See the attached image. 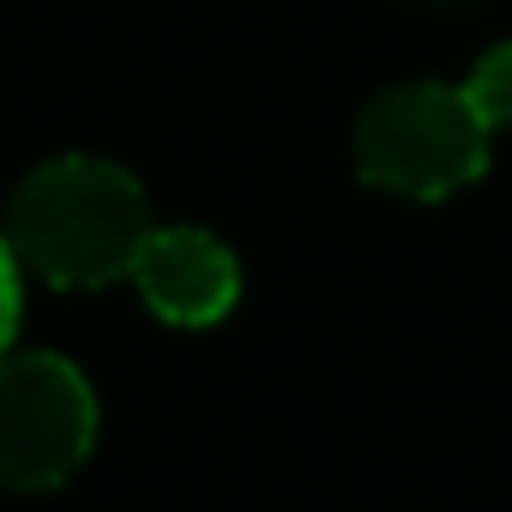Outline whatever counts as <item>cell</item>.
Returning a JSON list of instances; mask_svg holds the SVG:
<instances>
[{"mask_svg": "<svg viewBox=\"0 0 512 512\" xmlns=\"http://www.w3.org/2000/svg\"><path fill=\"white\" fill-rule=\"evenodd\" d=\"M145 187L109 157H49L13 193V253L55 290H103L133 272L151 235Z\"/></svg>", "mask_w": 512, "mask_h": 512, "instance_id": "obj_1", "label": "cell"}, {"mask_svg": "<svg viewBox=\"0 0 512 512\" xmlns=\"http://www.w3.org/2000/svg\"><path fill=\"white\" fill-rule=\"evenodd\" d=\"M356 169L398 199H446L488 169V127L458 85H398L356 121Z\"/></svg>", "mask_w": 512, "mask_h": 512, "instance_id": "obj_2", "label": "cell"}, {"mask_svg": "<svg viewBox=\"0 0 512 512\" xmlns=\"http://www.w3.org/2000/svg\"><path fill=\"white\" fill-rule=\"evenodd\" d=\"M97 446L91 380L55 350L0 356V488L49 494Z\"/></svg>", "mask_w": 512, "mask_h": 512, "instance_id": "obj_3", "label": "cell"}, {"mask_svg": "<svg viewBox=\"0 0 512 512\" xmlns=\"http://www.w3.org/2000/svg\"><path fill=\"white\" fill-rule=\"evenodd\" d=\"M127 278L145 296V308L169 326H211L241 296L235 253L205 229H151Z\"/></svg>", "mask_w": 512, "mask_h": 512, "instance_id": "obj_4", "label": "cell"}, {"mask_svg": "<svg viewBox=\"0 0 512 512\" xmlns=\"http://www.w3.org/2000/svg\"><path fill=\"white\" fill-rule=\"evenodd\" d=\"M458 91H464V103L476 109V121H482L488 133L512 127V43L488 49V55L470 67V79H464Z\"/></svg>", "mask_w": 512, "mask_h": 512, "instance_id": "obj_5", "label": "cell"}, {"mask_svg": "<svg viewBox=\"0 0 512 512\" xmlns=\"http://www.w3.org/2000/svg\"><path fill=\"white\" fill-rule=\"evenodd\" d=\"M13 338H19V253L0 235V356L13 350Z\"/></svg>", "mask_w": 512, "mask_h": 512, "instance_id": "obj_6", "label": "cell"}]
</instances>
